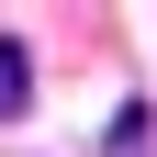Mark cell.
<instances>
[{
  "mask_svg": "<svg viewBox=\"0 0 157 157\" xmlns=\"http://www.w3.org/2000/svg\"><path fill=\"white\" fill-rule=\"evenodd\" d=\"M11 112H34V56L23 45H0V124H11Z\"/></svg>",
  "mask_w": 157,
  "mask_h": 157,
  "instance_id": "obj_1",
  "label": "cell"
}]
</instances>
